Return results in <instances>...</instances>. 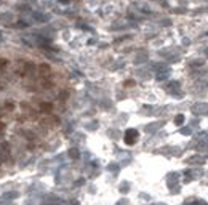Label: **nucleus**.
I'll list each match as a JSON object with an SVG mask.
<instances>
[{"instance_id":"1","label":"nucleus","mask_w":208,"mask_h":205,"mask_svg":"<svg viewBox=\"0 0 208 205\" xmlns=\"http://www.w3.org/2000/svg\"><path fill=\"white\" fill-rule=\"evenodd\" d=\"M138 139V132L136 130H128L125 133V143L127 144H134V141Z\"/></svg>"},{"instance_id":"2","label":"nucleus","mask_w":208,"mask_h":205,"mask_svg":"<svg viewBox=\"0 0 208 205\" xmlns=\"http://www.w3.org/2000/svg\"><path fill=\"white\" fill-rule=\"evenodd\" d=\"M40 111L42 112H51L53 111V106L50 104V102H42V104H40Z\"/></svg>"},{"instance_id":"3","label":"nucleus","mask_w":208,"mask_h":205,"mask_svg":"<svg viewBox=\"0 0 208 205\" xmlns=\"http://www.w3.org/2000/svg\"><path fill=\"white\" fill-rule=\"evenodd\" d=\"M38 69H40V72L43 74V76H48L50 74V66L48 64H40L38 66Z\"/></svg>"},{"instance_id":"4","label":"nucleus","mask_w":208,"mask_h":205,"mask_svg":"<svg viewBox=\"0 0 208 205\" xmlns=\"http://www.w3.org/2000/svg\"><path fill=\"white\" fill-rule=\"evenodd\" d=\"M5 64H7V61H5V59H0V66H5Z\"/></svg>"},{"instance_id":"5","label":"nucleus","mask_w":208,"mask_h":205,"mask_svg":"<svg viewBox=\"0 0 208 205\" xmlns=\"http://www.w3.org/2000/svg\"><path fill=\"white\" fill-rule=\"evenodd\" d=\"M3 127H5V125H3V123H2V122H0V130H2V128H3Z\"/></svg>"}]
</instances>
